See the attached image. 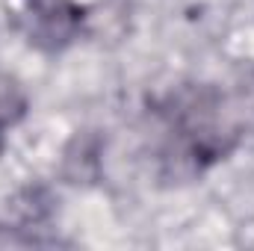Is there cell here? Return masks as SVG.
Wrapping results in <instances>:
<instances>
[{
	"label": "cell",
	"instance_id": "cell-2",
	"mask_svg": "<svg viewBox=\"0 0 254 251\" xmlns=\"http://www.w3.org/2000/svg\"><path fill=\"white\" fill-rule=\"evenodd\" d=\"M27 110V95L21 83L9 74H0V133L12 127Z\"/></svg>",
	"mask_w": 254,
	"mask_h": 251
},
{
	"label": "cell",
	"instance_id": "cell-1",
	"mask_svg": "<svg viewBox=\"0 0 254 251\" xmlns=\"http://www.w3.org/2000/svg\"><path fill=\"white\" fill-rule=\"evenodd\" d=\"M83 24V12L71 0H24V30L42 51L65 48Z\"/></svg>",
	"mask_w": 254,
	"mask_h": 251
}]
</instances>
